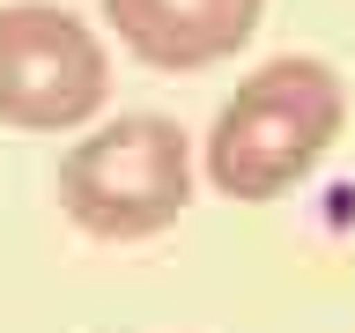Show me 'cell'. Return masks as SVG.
<instances>
[{"instance_id":"cell-3","label":"cell","mask_w":355,"mask_h":333,"mask_svg":"<svg viewBox=\"0 0 355 333\" xmlns=\"http://www.w3.org/2000/svg\"><path fill=\"white\" fill-rule=\"evenodd\" d=\"M104 96H111V60L82 15H67L52 0L0 8V126L67 133L96 119Z\"/></svg>"},{"instance_id":"cell-2","label":"cell","mask_w":355,"mask_h":333,"mask_svg":"<svg viewBox=\"0 0 355 333\" xmlns=\"http://www.w3.org/2000/svg\"><path fill=\"white\" fill-rule=\"evenodd\" d=\"M60 207L74 230L104 244H133L171 230L193 207V141L178 119L126 111L111 126L82 133L60 163Z\"/></svg>"},{"instance_id":"cell-1","label":"cell","mask_w":355,"mask_h":333,"mask_svg":"<svg viewBox=\"0 0 355 333\" xmlns=\"http://www.w3.org/2000/svg\"><path fill=\"white\" fill-rule=\"evenodd\" d=\"M348 126V82L318 52H282L222 96L207 126V185L230 200H282Z\"/></svg>"},{"instance_id":"cell-4","label":"cell","mask_w":355,"mask_h":333,"mask_svg":"<svg viewBox=\"0 0 355 333\" xmlns=\"http://www.w3.org/2000/svg\"><path fill=\"white\" fill-rule=\"evenodd\" d=\"M259 15L266 0H104L119 44L155 74H200L215 60H237L259 37Z\"/></svg>"}]
</instances>
